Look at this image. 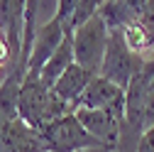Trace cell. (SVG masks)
I'll return each instance as SVG.
<instances>
[{"mask_svg": "<svg viewBox=\"0 0 154 152\" xmlns=\"http://www.w3.org/2000/svg\"><path fill=\"white\" fill-rule=\"evenodd\" d=\"M39 140L44 152H86V150H105L91 132L79 123L76 113L56 118L44 130H39ZM108 152V150H105Z\"/></svg>", "mask_w": 154, "mask_h": 152, "instance_id": "cell-1", "label": "cell"}, {"mask_svg": "<svg viewBox=\"0 0 154 152\" xmlns=\"http://www.w3.org/2000/svg\"><path fill=\"white\" fill-rule=\"evenodd\" d=\"M144 62H147L144 56L134 54L127 47L122 30H115V32H110V42H108V52H105V59H103L100 76L112 81L115 86H120L122 91H127L130 84L142 74Z\"/></svg>", "mask_w": 154, "mask_h": 152, "instance_id": "cell-2", "label": "cell"}, {"mask_svg": "<svg viewBox=\"0 0 154 152\" xmlns=\"http://www.w3.org/2000/svg\"><path fill=\"white\" fill-rule=\"evenodd\" d=\"M108 42H110V30L103 22V17L95 15L93 20H88L81 30L73 32V56H76V64L88 69L95 76H100L103 59H105V52H108Z\"/></svg>", "mask_w": 154, "mask_h": 152, "instance_id": "cell-3", "label": "cell"}, {"mask_svg": "<svg viewBox=\"0 0 154 152\" xmlns=\"http://www.w3.org/2000/svg\"><path fill=\"white\" fill-rule=\"evenodd\" d=\"M76 118L79 123L98 140L108 152L118 150L120 145V130L125 120V108H103V110H86V108H76Z\"/></svg>", "mask_w": 154, "mask_h": 152, "instance_id": "cell-4", "label": "cell"}, {"mask_svg": "<svg viewBox=\"0 0 154 152\" xmlns=\"http://www.w3.org/2000/svg\"><path fill=\"white\" fill-rule=\"evenodd\" d=\"M64 25L59 17H51L47 25H42L34 34V47H32V56H29V66H27V76L25 79H39L47 62L56 54V49L64 42Z\"/></svg>", "mask_w": 154, "mask_h": 152, "instance_id": "cell-5", "label": "cell"}, {"mask_svg": "<svg viewBox=\"0 0 154 152\" xmlns=\"http://www.w3.org/2000/svg\"><path fill=\"white\" fill-rule=\"evenodd\" d=\"M25 20H27V3H22V0H3L0 3V34L10 44L15 64H20L22 56Z\"/></svg>", "mask_w": 154, "mask_h": 152, "instance_id": "cell-6", "label": "cell"}, {"mask_svg": "<svg viewBox=\"0 0 154 152\" xmlns=\"http://www.w3.org/2000/svg\"><path fill=\"white\" fill-rule=\"evenodd\" d=\"M125 98L127 91H122L120 86H115L112 81L95 76L88 84V88L83 91V96L79 98L76 108H86V110H103V108H125Z\"/></svg>", "mask_w": 154, "mask_h": 152, "instance_id": "cell-7", "label": "cell"}, {"mask_svg": "<svg viewBox=\"0 0 154 152\" xmlns=\"http://www.w3.org/2000/svg\"><path fill=\"white\" fill-rule=\"evenodd\" d=\"M93 79H95V74H91L88 69H83V66H79V64H71V66L66 69V74L56 81V86H54L51 91H54V96L59 98V101L69 103V106L76 110V103H79V98L83 96V91L88 88V84H91Z\"/></svg>", "mask_w": 154, "mask_h": 152, "instance_id": "cell-8", "label": "cell"}, {"mask_svg": "<svg viewBox=\"0 0 154 152\" xmlns=\"http://www.w3.org/2000/svg\"><path fill=\"white\" fill-rule=\"evenodd\" d=\"M71 64H76V56H73V34H66L64 42H61V47L56 49V54L47 62V66H44V71L39 76V81L44 84V88L51 91L56 86V81L66 74V69Z\"/></svg>", "mask_w": 154, "mask_h": 152, "instance_id": "cell-9", "label": "cell"}, {"mask_svg": "<svg viewBox=\"0 0 154 152\" xmlns=\"http://www.w3.org/2000/svg\"><path fill=\"white\" fill-rule=\"evenodd\" d=\"M137 152H154V128H149V130L144 132V138H142Z\"/></svg>", "mask_w": 154, "mask_h": 152, "instance_id": "cell-10", "label": "cell"}, {"mask_svg": "<svg viewBox=\"0 0 154 152\" xmlns=\"http://www.w3.org/2000/svg\"><path fill=\"white\" fill-rule=\"evenodd\" d=\"M86 152H105V150H86Z\"/></svg>", "mask_w": 154, "mask_h": 152, "instance_id": "cell-11", "label": "cell"}]
</instances>
